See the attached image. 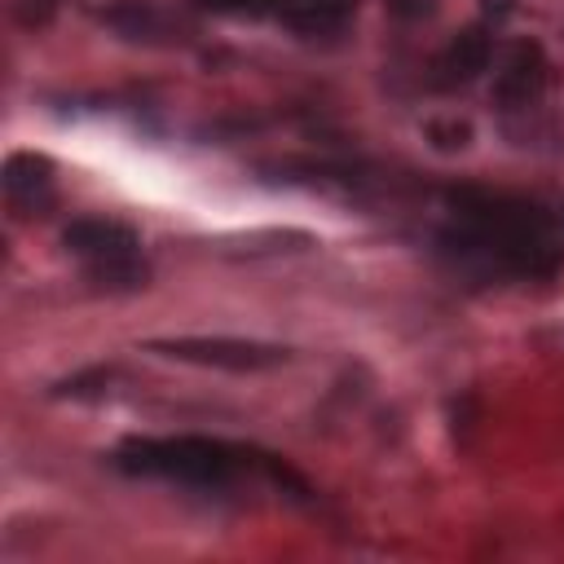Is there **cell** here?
<instances>
[{"instance_id": "1", "label": "cell", "mask_w": 564, "mask_h": 564, "mask_svg": "<svg viewBox=\"0 0 564 564\" xmlns=\"http://www.w3.org/2000/svg\"><path fill=\"white\" fill-rule=\"evenodd\" d=\"M436 260L471 286L551 282L564 269V198L458 181L436 194Z\"/></svg>"}, {"instance_id": "2", "label": "cell", "mask_w": 564, "mask_h": 564, "mask_svg": "<svg viewBox=\"0 0 564 564\" xmlns=\"http://www.w3.org/2000/svg\"><path fill=\"white\" fill-rule=\"evenodd\" d=\"M110 463L123 476L163 480V485L194 489V494H207V498L238 494L242 485H269L291 502L313 498L308 480L295 467H286L278 454L256 449V445H238V441H225V436H198V432L128 436V441L115 445Z\"/></svg>"}, {"instance_id": "3", "label": "cell", "mask_w": 564, "mask_h": 564, "mask_svg": "<svg viewBox=\"0 0 564 564\" xmlns=\"http://www.w3.org/2000/svg\"><path fill=\"white\" fill-rule=\"evenodd\" d=\"M62 247L93 291L137 295L150 286V256L141 247V234L115 216H75L62 229Z\"/></svg>"}, {"instance_id": "4", "label": "cell", "mask_w": 564, "mask_h": 564, "mask_svg": "<svg viewBox=\"0 0 564 564\" xmlns=\"http://www.w3.org/2000/svg\"><path fill=\"white\" fill-rule=\"evenodd\" d=\"M194 9L216 13V18L273 22L304 40H335L348 31L357 0H194Z\"/></svg>"}, {"instance_id": "5", "label": "cell", "mask_w": 564, "mask_h": 564, "mask_svg": "<svg viewBox=\"0 0 564 564\" xmlns=\"http://www.w3.org/2000/svg\"><path fill=\"white\" fill-rule=\"evenodd\" d=\"M551 88V57L542 40L520 35L494 57V106L502 115H529L546 101Z\"/></svg>"}, {"instance_id": "6", "label": "cell", "mask_w": 564, "mask_h": 564, "mask_svg": "<svg viewBox=\"0 0 564 564\" xmlns=\"http://www.w3.org/2000/svg\"><path fill=\"white\" fill-rule=\"evenodd\" d=\"M145 348H150V352H159V357H172V361L216 366V370H234V375L269 370V366H282V361L291 357L282 344L229 339V335H216V339H194V335H181V339H150Z\"/></svg>"}, {"instance_id": "7", "label": "cell", "mask_w": 564, "mask_h": 564, "mask_svg": "<svg viewBox=\"0 0 564 564\" xmlns=\"http://www.w3.org/2000/svg\"><path fill=\"white\" fill-rule=\"evenodd\" d=\"M494 31H498V22L480 18V22L463 26L458 35H449L436 48V57L427 62V88L432 93H463V88H471L489 70V62H494Z\"/></svg>"}, {"instance_id": "8", "label": "cell", "mask_w": 564, "mask_h": 564, "mask_svg": "<svg viewBox=\"0 0 564 564\" xmlns=\"http://www.w3.org/2000/svg\"><path fill=\"white\" fill-rule=\"evenodd\" d=\"M4 203L18 220H35L48 216V207L57 203V176L53 163L35 150H18L4 159Z\"/></svg>"}, {"instance_id": "9", "label": "cell", "mask_w": 564, "mask_h": 564, "mask_svg": "<svg viewBox=\"0 0 564 564\" xmlns=\"http://www.w3.org/2000/svg\"><path fill=\"white\" fill-rule=\"evenodd\" d=\"M101 22L115 26L123 40H141V44H172V40H181V22L159 0H119V4L101 9Z\"/></svg>"}, {"instance_id": "10", "label": "cell", "mask_w": 564, "mask_h": 564, "mask_svg": "<svg viewBox=\"0 0 564 564\" xmlns=\"http://www.w3.org/2000/svg\"><path fill=\"white\" fill-rule=\"evenodd\" d=\"M57 0H18V22L22 26H44L53 18Z\"/></svg>"}, {"instance_id": "11", "label": "cell", "mask_w": 564, "mask_h": 564, "mask_svg": "<svg viewBox=\"0 0 564 564\" xmlns=\"http://www.w3.org/2000/svg\"><path fill=\"white\" fill-rule=\"evenodd\" d=\"M388 9L405 22H419V18H432L436 13V0H388Z\"/></svg>"}]
</instances>
